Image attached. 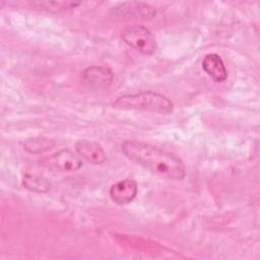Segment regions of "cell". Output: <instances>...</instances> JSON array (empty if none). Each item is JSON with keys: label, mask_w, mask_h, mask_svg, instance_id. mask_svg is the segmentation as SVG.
Segmentation results:
<instances>
[{"label": "cell", "mask_w": 260, "mask_h": 260, "mask_svg": "<svg viewBox=\"0 0 260 260\" xmlns=\"http://www.w3.org/2000/svg\"><path fill=\"white\" fill-rule=\"evenodd\" d=\"M75 150L77 154L92 165H101L106 161V152L101 144L89 141L79 140L75 143Z\"/></svg>", "instance_id": "7"}, {"label": "cell", "mask_w": 260, "mask_h": 260, "mask_svg": "<svg viewBox=\"0 0 260 260\" xmlns=\"http://www.w3.org/2000/svg\"><path fill=\"white\" fill-rule=\"evenodd\" d=\"M81 157L68 148L61 149L48 158L47 166L58 172H74L82 167Z\"/></svg>", "instance_id": "4"}, {"label": "cell", "mask_w": 260, "mask_h": 260, "mask_svg": "<svg viewBox=\"0 0 260 260\" xmlns=\"http://www.w3.org/2000/svg\"><path fill=\"white\" fill-rule=\"evenodd\" d=\"M23 148L29 153H42L50 150L55 146V141L46 137H28L23 143Z\"/></svg>", "instance_id": "10"}, {"label": "cell", "mask_w": 260, "mask_h": 260, "mask_svg": "<svg viewBox=\"0 0 260 260\" xmlns=\"http://www.w3.org/2000/svg\"><path fill=\"white\" fill-rule=\"evenodd\" d=\"M119 13L126 16H134L138 18L148 19L155 15V10L152 6L142 2H127L117 7Z\"/></svg>", "instance_id": "9"}, {"label": "cell", "mask_w": 260, "mask_h": 260, "mask_svg": "<svg viewBox=\"0 0 260 260\" xmlns=\"http://www.w3.org/2000/svg\"><path fill=\"white\" fill-rule=\"evenodd\" d=\"M114 79L111 69L103 66H90L85 68L81 73V80L90 87L105 88L108 87Z\"/></svg>", "instance_id": "5"}, {"label": "cell", "mask_w": 260, "mask_h": 260, "mask_svg": "<svg viewBox=\"0 0 260 260\" xmlns=\"http://www.w3.org/2000/svg\"><path fill=\"white\" fill-rule=\"evenodd\" d=\"M137 192L138 187L136 181L133 179H124L112 185L110 196L118 205H125L135 199Z\"/></svg>", "instance_id": "6"}, {"label": "cell", "mask_w": 260, "mask_h": 260, "mask_svg": "<svg viewBox=\"0 0 260 260\" xmlns=\"http://www.w3.org/2000/svg\"><path fill=\"white\" fill-rule=\"evenodd\" d=\"M202 69L215 82H223L228 78V70L221 59L216 53L205 55L202 60Z\"/></svg>", "instance_id": "8"}, {"label": "cell", "mask_w": 260, "mask_h": 260, "mask_svg": "<svg viewBox=\"0 0 260 260\" xmlns=\"http://www.w3.org/2000/svg\"><path fill=\"white\" fill-rule=\"evenodd\" d=\"M80 4H81L80 2H72V1H36L31 3V5L36 8H40V9L47 10L50 12H55V13L76 8Z\"/></svg>", "instance_id": "11"}, {"label": "cell", "mask_w": 260, "mask_h": 260, "mask_svg": "<svg viewBox=\"0 0 260 260\" xmlns=\"http://www.w3.org/2000/svg\"><path fill=\"white\" fill-rule=\"evenodd\" d=\"M22 185L25 189L37 193H46L51 188V183L48 180L35 175H25Z\"/></svg>", "instance_id": "12"}, {"label": "cell", "mask_w": 260, "mask_h": 260, "mask_svg": "<svg viewBox=\"0 0 260 260\" xmlns=\"http://www.w3.org/2000/svg\"><path fill=\"white\" fill-rule=\"evenodd\" d=\"M121 38L125 44L145 56L156 52L157 43L153 34L143 25H128L121 30Z\"/></svg>", "instance_id": "3"}, {"label": "cell", "mask_w": 260, "mask_h": 260, "mask_svg": "<svg viewBox=\"0 0 260 260\" xmlns=\"http://www.w3.org/2000/svg\"><path fill=\"white\" fill-rule=\"evenodd\" d=\"M124 155L161 178L181 181L186 176V168L181 158L154 145L139 141L122 143Z\"/></svg>", "instance_id": "1"}, {"label": "cell", "mask_w": 260, "mask_h": 260, "mask_svg": "<svg viewBox=\"0 0 260 260\" xmlns=\"http://www.w3.org/2000/svg\"><path fill=\"white\" fill-rule=\"evenodd\" d=\"M112 106L118 110L148 111L165 115L174 110V104L169 98L150 90L123 94L114 101Z\"/></svg>", "instance_id": "2"}]
</instances>
